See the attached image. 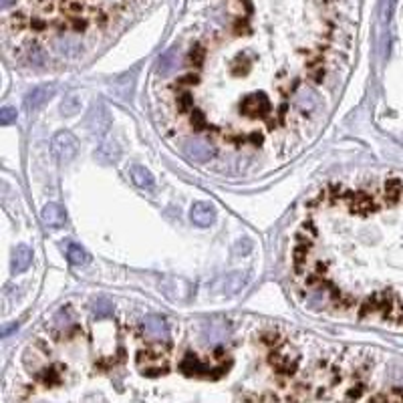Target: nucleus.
Listing matches in <instances>:
<instances>
[{
    "instance_id": "obj_3",
    "label": "nucleus",
    "mask_w": 403,
    "mask_h": 403,
    "mask_svg": "<svg viewBox=\"0 0 403 403\" xmlns=\"http://www.w3.org/2000/svg\"><path fill=\"white\" fill-rule=\"evenodd\" d=\"M184 154L198 162V164H204V162H210V158L214 156V147L202 139H186L184 141Z\"/></svg>"
},
{
    "instance_id": "obj_29",
    "label": "nucleus",
    "mask_w": 403,
    "mask_h": 403,
    "mask_svg": "<svg viewBox=\"0 0 403 403\" xmlns=\"http://www.w3.org/2000/svg\"><path fill=\"white\" fill-rule=\"evenodd\" d=\"M10 2H12V0H2V6H4V8H6V6H8V4H10Z\"/></svg>"
},
{
    "instance_id": "obj_17",
    "label": "nucleus",
    "mask_w": 403,
    "mask_h": 403,
    "mask_svg": "<svg viewBox=\"0 0 403 403\" xmlns=\"http://www.w3.org/2000/svg\"><path fill=\"white\" fill-rule=\"evenodd\" d=\"M93 313H95L99 319L111 317V315H113V302L107 300V298H97V300H93Z\"/></svg>"
},
{
    "instance_id": "obj_8",
    "label": "nucleus",
    "mask_w": 403,
    "mask_h": 403,
    "mask_svg": "<svg viewBox=\"0 0 403 403\" xmlns=\"http://www.w3.org/2000/svg\"><path fill=\"white\" fill-rule=\"evenodd\" d=\"M143 329L151 339H158V341L168 339V323L160 315H147L143 319Z\"/></svg>"
},
{
    "instance_id": "obj_10",
    "label": "nucleus",
    "mask_w": 403,
    "mask_h": 403,
    "mask_svg": "<svg viewBox=\"0 0 403 403\" xmlns=\"http://www.w3.org/2000/svg\"><path fill=\"white\" fill-rule=\"evenodd\" d=\"M121 156V147L115 143V141H105L101 143L99 149L95 151V158L101 162V164H115Z\"/></svg>"
},
{
    "instance_id": "obj_27",
    "label": "nucleus",
    "mask_w": 403,
    "mask_h": 403,
    "mask_svg": "<svg viewBox=\"0 0 403 403\" xmlns=\"http://www.w3.org/2000/svg\"><path fill=\"white\" fill-rule=\"evenodd\" d=\"M192 125L196 127V129H200L202 125H204V117H202V113H194V117H192Z\"/></svg>"
},
{
    "instance_id": "obj_1",
    "label": "nucleus",
    "mask_w": 403,
    "mask_h": 403,
    "mask_svg": "<svg viewBox=\"0 0 403 403\" xmlns=\"http://www.w3.org/2000/svg\"><path fill=\"white\" fill-rule=\"evenodd\" d=\"M53 154L59 162L67 164L79 154V141L71 131H59L53 137Z\"/></svg>"
},
{
    "instance_id": "obj_23",
    "label": "nucleus",
    "mask_w": 403,
    "mask_h": 403,
    "mask_svg": "<svg viewBox=\"0 0 403 403\" xmlns=\"http://www.w3.org/2000/svg\"><path fill=\"white\" fill-rule=\"evenodd\" d=\"M16 117H18V113H16L14 107H4L2 111H0V123H2V125H10V123H14Z\"/></svg>"
},
{
    "instance_id": "obj_22",
    "label": "nucleus",
    "mask_w": 403,
    "mask_h": 403,
    "mask_svg": "<svg viewBox=\"0 0 403 403\" xmlns=\"http://www.w3.org/2000/svg\"><path fill=\"white\" fill-rule=\"evenodd\" d=\"M401 194H403V186H401V182L391 180V182L387 184V196H389V200L395 202V200L401 198Z\"/></svg>"
},
{
    "instance_id": "obj_14",
    "label": "nucleus",
    "mask_w": 403,
    "mask_h": 403,
    "mask_svg": "<svg viewBox=\"0 0 403 403\" xmlns=\"http://www.w3.org/2000/svg\"><path fill=\"white\" fill-rule=\"evenodd\" d=\"M180 369L186 373V375H204V371H206V365L202 363L196 355H192V353H188V355L184 357V361H182V365H180Z\"/></svg>"
},
{
    "instance_id": "obj_25",
    "label": "nucleus",
    "mask_w": 403,
    "mask_h": 403,
    "mask_svg": "<svg viewBox=\"0 0 403 403\" xmlns=\"http://www.w3.org/2000/svg\"><path fill=\"white\" fill-rule=\"evenodd\" d=\"M178 105H180V109H182V111H188V109H190V105H192V95H188V93H186V95H182Z\"/></svg>"
},
{
    "instance_id": "obj_9",
    "label": "nucleus",
    "mask_w": 403,
    "mask_h": 403,
    "mask_svg": "<svg viewBox=\"0 0 403 403\" xmlns=\"http://www.w3.org/2000/svg\"><path fill=\"white\" fill-rule=\"evenodd\" d=\"M32 262V250L24 244H18L12 252V272L14 274H20L24 272Z\"/></svg>"
},
{
    "instance_id": "obj_11",
    "label": "nucleus",
    "mask_w": 403,
    "mask_h": 403,
    "mask_svg": "<svg viewBox=\"0 0 403 403\" xmlns=\"http://www.w3.org/2000/svg\"><path fill=\"white\" fill-rule=\"evenodd\" d=\"M228 335V327L224 323H206L202 329V339L206 343H218L222 339H226Z\"/></svg>"
},
{
    "instance_id": "obj_5",
    "label": "nucleus",
    "mask_w": 403,
    "mask_h": 403,
    "mask_svg": "<svg viewBox=\"0 0 403 403\" xmlns=\"http://www.w3.org/2000/svg\"><path fill=\"white\" fill-rule=\"evenodd\" d=\"M55 95V85H40V87H34L28 95H26V109L28 111H38L46 101Z\"/></svg>"
},
{
    "instance_id": "obj_7",
    "label": "nucleus",
    "mask_w": 403,
    "mask_h": 403,
    "mask_svg": "<svg viewBox=\"0 0 403 403\" xmlns=\"http://www.w3.org/2000/svg\"><path fill=\"white\" fill-rule=\"evenodd\" d=\"M40 220L46 228H63L67 222V214L59 204H46L40 212Z\"/></svg>"
},
{
    "instance_id": "obj_12",
    "label": "nucleus",
    "mask_w": 403,
    "mask_h": 403,
    "mask_svg": "<svg viewBox=\"0 0 403 403\" xmlns=\"http://www.w3.org/2000/svg\"><path fill=\"white\" fill-rule=\"evenodd\" d=\"M65 248H67V258H69L71 264H75V266H83V264L89 262V254H87V252H85L79 244H75V242H67Z\"/></svg>"
},
{
    "instance_id": "obj_21",
    "label": "nucleus",
    "mask_w": 403,
    "mask_h": 403,
    "mask_svg": "<svg viewBox=\"0 0 403 403\" xmlns=\"http://www.w3.org/2000/svg\"><path fill=\"white\" fill-rule=\"evenodd\" d=\"M36 379L42 381L44 385H55V383H59V375H57L55 369H42V371H38V373H36Z\"/></svg>"
},
{
    "instance_id": "obj_13",
    "label": "nucleus",
    "mask_w": 403,
    "mask_h": 403,
    "mask_svg": "<svg viewBox=\"0 0 403 403\" xmlns=\"http://www.w3.org/2000/svg\"><path fill=\"white\" fill-rule=\"evenodd\" d=\"M176 65H178V50H176V48H170L168 53H164V55L160 57V61H158V73L164 75V77H168V75L176 69Z\"/></svg>"
},
{
    "instance_id": "obj_16",
    "label": "nucleus",
    "mask_w": 403,
    "mask_h": 403,
    "mask_svg": "<svg viewBox=\"0 0 403 403\" xmlns=\"http://www.w3.org/2000/svg\"><path fill=\"white\" fill-rule=\"evenodd\" d=\"M244 282H246V276L244 274H240V272H232V274H228L226 278H222V284H224V294H236L242 286H244Z\"/></svg>"
},
{
    "instance_id": "obj_19",
    "label": "nucleus",
    "mask_w": 403,
    "mask_h": 403,
    "mask_svg": "<svg viewBox=\"0 0 403 403\" xmlns=\"http://www.w3.org/2000/svg\"><path fill=\"white\" fill-rule=\"evenodd\" d=\"M296 103L300 105V109L311 111L313 107H317V97H315L311 91H302V93L296 97Z\"/></svg>"
},
{
    "instance_id": "obj_4",
    "label": "nucleus",
    "mask_w": 403,
    "mask_h": 403,
    "mask_svg": "<svg viewBox=\"0 0 403 403\" xmlns=\"http://www.w3.org/2000/svg\"><path fill=\"white\" fill-rule=\"evenodd\" d=\"M240 111L246 117H262L264 113L270 111V101L264 95H250L242 101Z\"/></svg>"
},
{
    "instance_id": "obj_28",
    "label": "nucleus",
    "mask_w": 403,
    "mask_h": 403,
    "mask_svg": "<svg viewBox=\"0 0 403 403\" xmlns=\"http://www.w3.org/2000/svg\"><path fill=\"white\" fill-rule=\"evenodd\" d=\"M14 329H18V323H14V325H12V327H4V329H2V335H4V337H6V335H8V333H10V331H14Z\"/></svg>"
},
{
    "instance_id": "obj_24",
    "label": "nucleus",
    "mask_w": 403,
    "mask_h": 403,
    "mask_svg": "<svg viewBox=\"0 0 403 403\" xmlns=\"http://www.w3.org/2000/svg\"><path fill=\"white\" fill-rule=\"evenodd\" d=\"M55 323H57V327H67L69 323H71V319H69V311H59V315H57V319H55Z\"/></svg>"
},
{
    "instance_id": "obj_18",
    "label": "nucleus",
    "mask_w": 403,
    "mask_h": 403,
    "mask_svg": "<svg viewBox=\"0 0 403 403\" xmlns=\"http://www.w3.org/2000/svg\"><path fill=\"white\" fill-rule=\"evenodd\" d=\"M272 363L282 371V373H292L294 371V367H296V359L292 357H288V355H276L274 359H272Z\"/></svg>"
},
{
    "instance_id": "obj_26",
    "label": "nucleus",
    "mask_w": 403,
    "mask_h": 403,
    "mask_svg": "<svg viewBox=\"0 0 403 403\" xmlns=\"http://www.w3.org/2000/svg\"><path fill=\"white\" fill-rule=\"evenodd\" d=\"M202 57H204V53H202V48H200V46H196V50H192V53H190V59H192L196 65L202 63Z\"/></svg>"
},
{
    "instance_id": "obj_2",
    "label": "nucleus",
    "mask_w": 403,
    "mask_h": 403,
    "mask_svg": "<svg viewBox=\"0 0 403 403\" xmlns=\"http://www.w3.org/2000/svg\"><path fill=\"white\" fill-rule=\"evenodd\" d=\"M109 125H111V119H109L107 109L101 105V103L93 105V107H91V113L87 115L85 127H87L91 133H95V135H103V133L109 129Z\"/></svg>"
},
{
    "instance_id": "obj_6",
    "label": "nucleus",
    "mask_w": 403,
    "mask_h": 403,
    "mask_svg": "<svg viewBox=\"0 0 403 403\" xmlns=\"http://www.w3.org/2000/svg\"><path fill=\"white\" fill-rule=\"evenodd\" d=\"M190 218L196 226H202L206 228L214 222L216 218V210L212 204H208V202H196V204L192 206V212H190Z\"/></svg>"
},
{
    "instance_id": "obj_15",
    "label": "nucleus",
    "mask_w": 403,
    "mask_h": 403,
    "mask_svg": "<svg viewBox=\"0 0 403 403\" xmlns=\"http://www.w3.org/2000/svg\"><path fill=\"white\" fill-rule=\"evenodd\" d=\"M129 174H131L133 184L139 186V188H151L154 186V176H151L143 166H131Z\"/></svg>"
},
{
    "instance_id": "obj_20",
    "label": "nucleus",
    "mask_w": 403,
    "mask_h": 403,
    "mask_svg": "<svg viewBox=\"0 0 403 403\" xmlns=\"http://www.w3.org/2000/svg\"><path fill=\"white\" fill-rule=\"evenodd\" d=\"M79 107H81L79 99H77L75 95H71V97H67V99L63 101L61 111H63V115H75V113H79Z\"/></svg>"
}]
</instances>
